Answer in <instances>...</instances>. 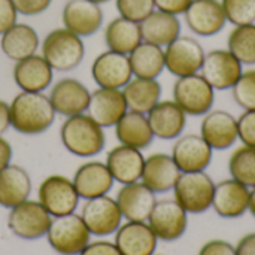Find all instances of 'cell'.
<instances>
[{"mask_svg":"<svg viewBox=\"0 0 255 255\" xmlns=\"http://www.w3.org/2000/svg\"><path fill=\"white\" fill-rule=\"evenodd\" d=\"M10 127L25 136L45 133L55 120V111L49 96L43 93L21 91L9 105Z\"/></svg>","mask_w":255,"mask_h":255,"instance_id":"cell-1","label":"cell"},{"mask_svg":"<svg viewBox=\"0 0 255 255\" xmlns=\"http://www.w3.org/2000/svg\"><path fill=\"white\" fill-rule=\"evenodd\" d=\"M60 139L70 154L82 158L100 154L106 143L103 127L88 114L67 117L60 128Z\"/></svg>","mask_w":255,"mask_h":255,"instance_id":"cell-2","label":"cell"},{"mask_svg":"<svg viewBox=\"0 0 255 255\" xmlns=\"http://www.w3.org/2000/svg\"><path fill=\"white\" fill-rule=\"evenodd\" d=\"M42 57L48 61L52 70L69 72L76 69L85 55L82 37L61 27L49 31L42 42Z\"/></svg>","mask_w":255,"mask_h":255,"instance_id":"cell-3","label":"cell"},{"mask_svg":"<svg viewBox=\"0 0 255 255\" xmlns=\"http://www.w3.org/2000/svg\"><path fill=\"white\" fill-rule=\"evenodd\" d=\"M215 182L206 172L181 173L173 187V199L190 215L205 214L212 208Z\"/></svg>","mask_w":255,"mask_h":255,"instance_id":"cell-4","label":"cell"},{"mask_svg":"<svg viewBox=\"0 0 255 255\" xmlns=\"http://www.w3.org/2000/svg\"><path fill=\"white\" fill-rule=\"evenodd\" d=\"M90 238L84 220L75 212L52 218L46 233L49 247L60 255H79L90 244Z\"/></svg>","mask_w":255,"mask_h":255,"instance_id":"cell-5","label":"cell"},{"mask_svg":"<svg viewBox=\"0 0 255 255\" xmlns=\"http://www.w3.org/2000/svg\"><path fill=\"white\" fill-rule=\"evenodd\" d=\"M172 93L173 102L190 117L206 115L215 103V90L200 73L176 78Z\"/></svg>","mask_w":255,"mask_h":255,"instance_id":"cell-6","label":"cell"},{"mask_svg":"<svg viewBox=\"0 0 255 255\" xmlns=\"http://www.w3.org/2000/svg\"><path fill=\"white\" fill-rule=\"evenodd\" d=\"M7 229L22 241H36L46 236L52 217L36 200H25L9 209Z\"/></svg>","mask_w":255,"mask_h":255,"instance_id":"cell-7","label":"cell"},{"mask_svg":"<svg viewBox=\"0 0 255 255\" xmlns=\"http://www.w3.org/2000/svg\"><path fill=\"white\" fill-rule=\"evenodd\" d=\"M146 223L161 242L179 241L188 227V214L175 199L157 200Z\"/></svg>","mask_w":255,"mask_h":255,"instance_id":"cell-8","label":"cell"},{"mask_svg":"<svg viewBox=\"0 0 255 255\" xmlns=\"http://www.w3.org/2000/svg\"><path fill=\"white\" fill-rule=\"evenodd\" d=\"M39 203L55 217L73 214L79 203V196L73 185V181L63 175H51L42 181L37 190Z\"/></svg>","mask_w":255,"mask_h":255,"instance_id":"cell-9","label":"cell"},{"mask_svg":"<svg viewBox=\"0 0 255 255\" xmlns=\"http://www.w3.org/2000/svg\"><path fill=\"white\" fill-rule=\"evenodd\" d=\"M205 49L191 36H179L164 48V66L176 78L200 73Z\"/></svg>","mask_w":255,"mask_h":255,"instance_id":"cell-10","label":"cell"},{"mask_svg":"<svg viewBox=\"0 0 255 255\" xmlns=\"http://www.w3.org/2000/svg\"><path fill=\"white\" fill-rule=\"evenodd\" d=\"M87 229L97 238L114 235L123 224V214L115 199L108 194L90 199L84 203L81 211Z\"/></svg>","mask_w":255,"mask_h":255,"instance_id":"cell-11","label":"cell"},{"mask_svg":"<svg viewBox=\"0 0 255 255\" xmlns=\"http://www.w3.org/2000/svg\"><path fill=\"white\" fill-rule=\"evenodd\" d=\"M244 72V64L229 49H212L206 52L200 75L217 91L232 90Z\"/></svg>","mask_w":255,"mask_h":255,"instance_id":"cell-12","label":"cell"},{"mask_svg":"<svg viewBox=\"0 0 255 255\" xmlns=\"http://www.w3.org/2000/svg\"><path fill=\"white\" fill-rule=\"evenodd\" d=\"M170 155L181 173L206 172L212 163L214 149L200 134L188 133L176 139Z\"/></svg>","mask_w":255,"mask_h":255,"instance_id":"cell-13","label":"cell"},{"mask_svg":"<svg viewBox=\"0 0 255 255\" xmlns=\"http://www.w3.org/2000/svg\"><path fill=\"white\" fill-rule=\"evenodd\" d=\"M91 75L99 88L123 90L133 78L128 55L111 49L102 52L93 61Z\"/></svg>","mask_w":255,"mask_h":255,"instance_id":"cell-14","label":"cell"},{"mask_svg":"<svg viewBox=\"0 0 255 255\" xmlns=\"http://www.w3.org/2000/svg\"><path fill=\"white\" fill-rule=\"evenodd\" d=\"M250 191L247 185L239 181L229 178L215 184L212 209L215 214L224 220H236L248 212Z\"/></svg>","mask_w":255,"mask_h":255,"instance_id":"cell-15","label":"cell"},{"mask_svg":"<svg viewBox=\"0 0 255 255\" xmlns=\"http://www.w3.org/2000/svg\"><path fill=\"white\" fill-rule=\"evenodd\" d=\"M184 18L187 27L202 37L218 34L227 24L220 0H193Z\"/></svg>","mask_w":255,"mask_h":255,"instance_id":"cell-16","label":"cell"},{"mask_svg":"<svg viewBox=\"0 0 255 255\" xmlns=\"http://www.w3.org/2000/svg\"><path fill=\"white\" fill-rule=\"evenodd\" d=\"M200 136L214 151L229 149L238 140V120L224 109H211L203 115Z\"/></svg>","mask_w":255,"mask_h":255,"instance_id":"cell-17","label":"cell"},{"mask_svg":"<svg viewBox=\"0 0 255 255\" xmlns=\"http://www.w3.org/2000/svg\"><path fill=\"white\" fill-rule=\"evenodd\" d=\"M64 28L79 37L93 36L103 24V10L100 4L90 0H69L61 13Z\"/></svg>","mask_w":255,"mask_h":255,"instance_id":"cell-18","label":"cell"},{"mask_svg":"<svg viewBox=\"0 0 255 255\" xmlns=\"http://www.w3.org/2000/svg\"><path fill=\"white\" fill-rule=\"evenodd\" d=\"M114 244L121 255H154L158 239L146 221H127L115 232Z\"/></svg>","mask_w":255,"mask_h":255,"instance_id":"cell-19","label":"cell"},{"mask_svg":"<svg viewBox=\"0 0 255 255\" xmlns=\"http://www.w3.org/2000/svg\"><path fill=\"white\" fill-rule=\"evenodd\" d=\"M91 93L88 88L73 78L60 79L49 93V100L55 114L63 117H73L84 114L88 109Z\"/></svg>","mask_w":255,"mask_h":255,"instance_id":"cell-20","label":"cell"},{"mask_svg":"<svg viewBox=\"0 0 255 255\" xmlns=\"http://www.w3.org/2000/svg\"><path fill=\"white\" fill-rule=\"evenodd\" d=\"M88 115L100 127H115L117 123L127 114V102L123 90L97 88L91 93L88 103Z\"/></svg>","mask_w":255,"mask_h":255,"instance_id":"cell-21","label":"cell"},{"mask_svg":"<svg viewBox=\"0 0 255 255\" xmlns=\"http://www.w3.org/2000/svg\"><path fill=\"white\" fill-rule=\"evenodd\" d=\"M181 176V170L172 155L155 152L145 158L140 182H143L155 194H164L173 190Z\"/></svg>","mask_w":255,"mask_h":255,"instance_id":"cell-22","label":"cell"},{"mask_svg":"<svg viewBox=\"0 0 255 255\" xmlns=\"http://www.w3.org/2000/svg\"><path fill=\"white\" fill-rule=\"evenodd\" d=\"M146 117L155 137L172 140L184 134L188 115L173 100H160Z\"/></svg>","mask_w":255,"mask_h":255,"instance_id":"cell-23","label":"cell"},{"mask_svg":"<svg viewBox=\"0 0 255 255\" xmlns=\"http://www.w3.org/2000/svg\"><path fill=\"white\" fill-rule=\"evenodd\" d=\"M72 181L78 196L85 200L108 194L115 182L106 163L102 161H88L81 164Z\"/></svg>","mask_w":255,"mask_h":255,"instance_id":"cell-24","label":"cell"},{"mask_svg":"<svg viewBox=\"0 0 255 255\" xmlns=\"http://www.w3.org/2000/svg\"><path fill=\"white\" fill-rule=\"evenodd\" d=\"M12 75L21 91L42 93L51 85L54 70L42 55L33 54L27 58L15 61Z\"/></svg>","mask_w":255,"mask_h":255,"instance_id":"cell-25","label":"cell"},{"mask_svg":"<svg viewBox=\"0 0 255 255\" xmlns=\"http://www.w3.org/2000/svg\"><path fill=\"white\" fill-rule=\"evenodd\" d=\"M115 200L127 221H146L157 202L155 193L140 181L123 185Z\"/></svg>","mask_w":255,"mask_h":255,"instance_id":"cell-26","label":"cell"},{"mask_svg":"<svg viewBox=\"0 0 255 255\" xmlns=\"http://www.w3.org/2000/svg\"><path fill=\"white\" fill-rule=\"evenodd\" d=\"M145 157L140 149L118 145L108 152L106 166L115 182L123 185L140 181L143 172Z\"/></svg>","mask_w":255,"mask_h":255,"instance_id":"cell-27","label":"cell"},{"mask_svg":"<svg viewBox=\"0 0 255 255\" xmlns=\"http://www.w3.org/2000/svg\"><path fill=\"white\" fill-rule=\"evenodd\" d=\"M142 40L166 48L176 37L181 36V21L176 15L155 9L140 24Z\"/></svg>","mask_w":255,"mask_h":255,"instance_id":"cell-28","label":"cell"},{"mask_svg":"<svg viewBox=\"0 0 255 255\" xmlns=\"http://www.w3.org/2000/svg\"><path fill=\"white\" fill-rule=\"evenodd\" d=\"M31 179L27 170L16 164H9L0 170V206L12 209L28 200Z\"/></svg>","mask_w":255,"mask_h":255,"instance_id":"cell-29","label":"cell"},{"mask_svg":"<svg viewBox=\"0 0 255 255\" xmlns=\"http://www.w3.org/2000/svg\"><path fill=\"white\" fill-rule=\"evenodd\" d=\"M115 134L121 145L140 151L146 149L155 137L151 130L148 117L133 111H127V114L117 123Z\"/></svg>","mask_w":255,"mask_h":255,"instance_id":"cell-30","label":"cell"},{"mask_svg":"<svg viewBox=\"0 0 255 255\" xmlns=\"http://www.w3.org/2000/svg\"><path fill=\"white\" fill-rule=\"evenodd\" d=\"M39 43V34L36 30L28 24L19 22L4 31L0 39V48L3 54L13 61H19L36 54Z\"/></svg>","mask_w":255,"mask_h":255,"instance_id":"cell-31","label":"cell"},{"mask_svg":"<svg viewBox=\"0 0 255 255\" xmlns=\"http://www.w3.org/2000/svg\"><path fill=\"white\" fill-rule=\"evenodd\" d=\"M161 93L163 88L157 79H143L134 76L123 88L128 111L145 115L161 100Z\"/></svg>","mask_w":255,"mask_h":255,"instance_id":"cell-32","label":"cell"},{"mask_svg":"<svg viewBox=\"0 0 255 255\" xmlns=\"http://www.w3.org/2000/svg\"><path fill=\"white\" fill-rule=\"evenodd\" d=\"M128 60L134 78L157 79L166 69L164 48L143 40L128 54Z\"/></svg>","mask_w":255,"mask_h":255,"instance_id":"cell-33","label":"cell"},{"mask_svg":"<svg viewBox=\"0 0 255 255\" xmlns=\"http://www.w3.org/2000/svg\"><path fill=\"white\" fill-rule=\"evenodd\" d=\"M105 42L108 49L128 55L140 42V25L123 16L112 19L105 28Z\"/></svg>","mask_w":255,"mask_h":255,"instance_id":"cell-34","label":"cell"},{"mask_svg":"<svg viewBox=\"0 0 255 255\" xmlns=\"http://www.w3.org/2000/svg\"><path fill=\"white\" fill-rule=\"evenodd\" d=\"M227 49L244 64H255V22L236 25L229 33Z\"/></svg>","mask_w":255,"mask_h":255,"instance_id":"cell-35","label":"cell"},{"mask_svg":"<svg viewBox=\"0 0 255 255\" xmlns=\"http://www.w3.org/2000/svg\"><path fill=\"white\" fill-rule=\"evenodd\" d=\"M230 178L239 181L248 188L255 187V146L242 145L233 151L229 158Z\"/></svg>","mask_w":255,"mask_h":255,"instance_id":"cell-36","label":"cell"},{"mask_svg":"<svg viewBox=\"0 0 255 255\" xmlns=\"http://www.w3.org/2000/svg\"><path fill=\"white\" fill-rule=\"evenodd\" d=\"M233 100L244 111H255V69L244 70L232 88Z\"/></svg>","mask_w":255,"mask_h":255,"instance_id":"cell-37","label":"cell"},{"mask_svg":"<svg viewBox=\"0 0 255 255\" xmlns=\"http://www.w3.org/2000/svg\"><path fill=\"white\" fill-rule=\"evenodd\" d=\"M227 22L245 25L255 22V0H221Z\"/></svg>","mask_w":255,"mask_h":255,"instance_id":"cell-38","label":"cell"},{"mask_svg":"<svg viewBox=\"0 0 255 255\" xmlns=\"http://www.w3.org/2000/svg\"><path fill=\"white\" fill-rule=\"evenodd\" d=\"M115 4L120 16L137 24L155 10L154 0H115Z\"/></svg>","mask_w":255,"mask_h":255,"instance_id":"cell-39","label":"cell"},{"mask_svg":"<svg viewBox=\"0 0 255 255\" xmlns=\"http://www.w3.org/2000/svg\"><path fill=\"white\" fill-rule=\"evenodd\" d=\"M238 139L242 145L255 146V111H244L238 118Z\"/></svg>","mask_w":255,"mask_h":255,"instance_id":"cell-40","label":"cell"},{"mask_svg":"<svg viewBox=\"0 0 255 255\" xmlns=\"http://www.w3.org/2000/svg\"><path fill=\"white\" fill-rule=\"evenodd\" d=\"M18 13L24 15V16H34V15H40L42 12H45L52 0H12Z\"/></svg>","mask_w":255,"mask_h":255,"instance_id":"cell-41","label":"cell"},{"mask_svg":"<svg viewBox=\"0 0 255 255\" xmlns=\"http://www.w3.org/2000/svg\"><path fill=\"white\" fill-rule=\"evenodd\" d=\"M18 10L12 0H0V36L16 24Z\"/></svg>","mask_w":255,"mask_h":255,"instance_id":"cell-42","label":"cell"},{"mask_svg":"<svg viewBox=\"0 0 255 255\" xmlns=\"http://www.w3.org/2000/svg\"><path fill=\"white\" fill-rule=\"evenodd\" d=\"M197 255H236L235 247L223 239H212L203 244Z\"/></svg>","mask_w":255,"mask_h":255,"instance_id":"cell-43","label":"cell"},{"mask_svg":"<svg viewBox=\"0 0 255 255\" xmlns=\"http://www.w3.org/2000/svg\"><path fill=\"white\" fill-rule=\"evenodd\" d=\"M79 255H121V253L118 251L114 242L96 241L90 242Z\"/></svg>","mask_w":255,"mask_h":255,"instance_id":"cell-44","label":"cell"},{"mask_svg":"<svg viewBox=\"0 0 255 255\" xmlns=\"http://www.w3.org/2000/svg\"><path fill=\"white\" fill-rule=\"evenodd\" d=\"M193 0H154L155 9L172 13V15H184Z\"/></svg>","mask_w":255,"mask_h":255,"instance_id":"cell-45","label":"cell"},{"mask_svg":"<svg viewBox=\"0 0 255 255\" xmlns=\"http://www.w3.org/2000/svg\"><path fill=\"white\" fill-rule=\"evenodd\" d=\"M235 250L236 255H255V232L241 238Z\"/></svg>","mask_w":255,"mask_h":255,"instance_id":"cell-46","label":"cell"},{"mask_svg":"<svg viewBox=\"0 0 255 255\" xmlns=\"http://www.w3.org/2000/svg\"><path fill=\"white\" fill-rule=\"evenodd\" d=\"M12 155H13V151H12L10 143L3 136H0V170L10 164Z\"/></svg>","mask_w":255,"mask_h":255,"instance_id":"cell-47","label":"cell"},{"mask_svg":"<svg viewBox=\"0 0 255 255\" xmlns=\"http://www.w3.org/2000/svg\"><path fill=\"white\" fill-rule=\"evenodd\" d=\"M10 127V114H9V105L0 99V136Z\"/></svg>","mask_w":255,"mask_h":255,"instance_id":"cell-48","label":"cell"},{"mask_svg":"<svg viewBox=\"0 0 255 255\" xmlns=\"http://www.w3.org/2000/svg\"><path fill=\"white\" fill-rule=\"evenodd\" d=\"M248 212L255 218V187L250 191V205H248Z\"/></svg>","mask_w":255,"mask_h":255,"instance_id":"cell-49","label":"cell"},{"mask_svg":"<svg viewBox=\"0 0 255 255\" xmlns=\"http://www.w3.org/2000/svg\"><path fill=\"white\" fill-rule=\"evenodd\" d=\"M90 1H93V3H97V4H102V3H108L109 0H90Z\"/></svg>","mask_w":255,"mask_h":255,"instance_id":"cell-50","label":"cell"},{"mask_svg":"<svg viewBox=\"0 0 255 255\" xmlns=\"http://www.w3.org/2000/svg\"><path fill=\"white\" fill-rule=\"evenodd\" d=\"M154 255H161V254H154Z\"/></svg>","mask_w":255,"mask_h":255,"instance_id":"cell-51","label":"cell"}]
</instances>
